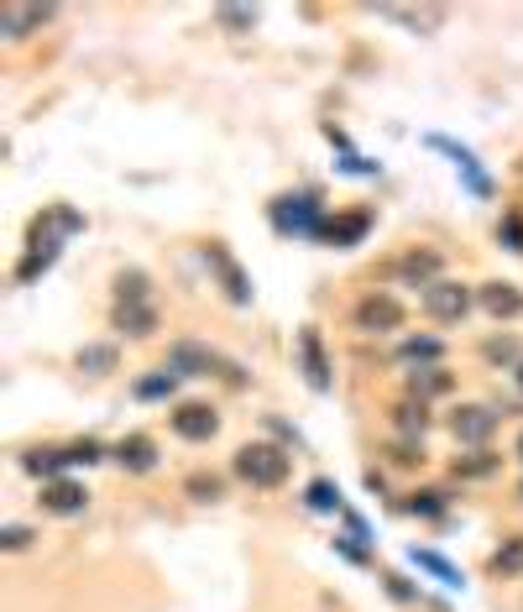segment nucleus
<instances>
[{
    "label": "nucleus",
    "instance_id": "4c0bfd02",
    "mask_svg": "<svg viewBox=\"0 0 523 612\" xmlns=\"http://www.w3.org/2000/svg\"><path fill=\"white\" fill-rule=\"evenodd\" d=\"M513 382H518V393H523V361H518V367H513Z\"/></svg>",
    "mask_w": 523,
    "mask_h": 612
},
{
    "label": "nucleus",
    "instance_id": "58836bf2",
    "mask_svg": "<svg viewBox=\"0 0 523 612\" xmlns=\"http://www.w3.org/2000/svg\"><path fill=\"white\" fill-rule=\"evenodd\" d=\"M513 456H518V461H523V429H518V445H513Z\"/></svg>",
    "mask_w": 523,
    "mask_h": 612
},
{
    "label": "nucleus",
    "instance_id": "473e14b6",
    "mask_svg": "<svg viewBox=\"0 0 523 612\" xmlns=\"http://www.w3.org/2000/svg\"><path fill=\"white\" fill-rule=\"evenodd\" d=\"M393 21H408V27H440L445 11H388Z\"/></svg>",
    "mask_w": 523,
    "mask_h": 612
},
{
    "label": "nucleus",
    "instance_id": "f8f14e48",
    "mask_svg": "<svg viewBox=\"0 0 523 612\" xmlns=\"http://www.w3.org/2000/svg\"><path fill=\"white\" fill-rule=\"evenodd\" d=\"M388 272H393V278H408V283L429 288V283H440V257H435V252H419V246H414V252L398 257Z\"/></svg>",
    "mask_w": 523,
    "mask_h": 612
},
{
    "label": "nucleus",
    "instance_id": "4468645a",
    "mask_svg": "<svg viewBox=\"0 0 523 612\" xmlns=\"http://www.w3.org/2000/svg\"><path fill=\"white\" fill-rule=\"evenodd\" d=\"M450 388H456V377H450L445 367H419V372H408V393H414L419 403H429V398H445Z\"/></svg>",
    "mask_w": 523,
    "mask_h": 612
},
{
    "label": "nucleus",
    "instance_id": "6e6552de",
    "mask_svg": "<svg viewBox=\"0 0 523 612\" xmlns=\"http://www.w3.org/2000/svg\"><path fill=\"white\" fill-rule=\"evenodd\" d=\"M220 429V419H215V408H204V403H184V408H173V435L178 440H210Z\"/></svg>",
    "mask_w": 523,
    "mask_h": 612
},
{
    "label": "nucleus",
    "instance_id": "e433bc0d",
    "mask_svg": "<svg viewBox=\"0 0 523 612\" xmlns=\"http://www.w3.org/2000/svg\"><path fill=\"white\" fill-rule=\"evenodd\" d=\"M393 461H398V466H414V461H424V456H419V445L408 440V445H393Z\"/></svg>",
    "mask_w": 523,
    "mask_h": 612
},
{
    "label": "nucleus",
    "instance_id": "9d476101",
    "mask_svg": "<svg viewBox=\"0 0 523 612\" xmlns=\"http://www.w3.org/2000/svg\"><path fill=\"white\" fill-rule=\"evenodd\" d=\"M476 304H482L492 320H518V314H523V293L513 283H482V288H476Z\"/></svg>",
    "mask_w": 523,
    "mask_h": 612
},
{
    "label": "nucleus",
    "instance_id": "1a4fd4ad",
    "mask_svg": "<svg viewBox=\"0 0 523 612\" xmlns=\"http://www.w3.org/2000/svg\"><path fill=\"white\" fill-rule=\"evenodd\" d=\"M204 262L220 272V283H225V293H231V304H252V278L236 267V257L225 252V246H210V252H204Z\"/></svg>",
    "mask_w": 523,
    "mask_h": 612
},
{
    "label": "nucleus",
    "instance_id": "ea45409f",
    "mask_svg": "<svg viewBox=\"0 0 523 612\" xmlns=\"http://www.w3.org/2000/svg\"><path fill=\"white\" fill-rule=\"evenodd\" d=\"M518 497H523V487H518Z\"/></svg>",
    "mask_w": 523,
    "mask_h": 612
},
{
    "label": "nucleus",
    "instance_id": "39448f33",
    "mask_svg": "<svg viewBox=\"0 0 523 612\" xmlns=\"http://www.w3.org/2000/svg\"><path fill=\"white\" fill-rule=\"evenodd\" d=\"M356 325L367 335H388L403 325V304L393 299V293H367V299L356 304Z\"/></svg>",
    "mask_w": 523,
    "mask_h": 612
},
{
    "label": "nucleus",
    "instance_id": "20e7f679",
    "mask_svg": "<svg viewBox=\"0 0 523 612\" xmlns=\"http://www.w3.org/2000/svg\"><path fill=\"white\" fill-rule=\"evenodd\" d=\"M497 408H487V403H466V408H456V419H450V429H456V440L461 445H471V450H487V440H492V429H497Z\"/></svg>",
    "mask_w": 523,
    "mask_h": 612
},
{
    "label": "nucleus",
    "instance_id": "cd10ccee",
    "mask_svg": "<svg viewBox=\"0 0 523 612\" xmlns=\"http://www.w3.org/2000/svg\"><path fill=\"white\" fill-rule=\"evenodd\" d=\"M414 565L419 571H429V576H440L445 586H461V571L450 560H440V555H429V550H414Z\"/></svg>",
    "mask_w": 523,
    "mask_h": 612
},
{
    "label": "nucleus",
    "instance_id": "aec40b11",
    "mask_svg": "<svg viewBox=\"0 0 523 612\" xmlns=\"http://www.w3.org/2000/svg\"><path fill=\"white\" fill-rule=\"evenodd\" d=\"M497 466H503V456H492V450H471V456H456V476H466V482H482V476H492Z\"/></svg>",
    "mask_w": 523,
    "mask_h": 612
},
{
    "label": "nucleus",
    "instance_id": "c756f323",
    "mask_svg": "<svg viewBox=\"0 0 523 612\" xmlns=\"http://www.w3.org/2000/svg\"><path fill=\"white\" fill-rule=\"evenodd\" d=\"M304 503H309L314 513H335V508H340V492H335L330 482H309V492H304Z\"/></svg>",
    "mask_w": 523,
    "mask_h": 612
},
{
    "label": "nucleus",
    "instance_id": "bb28decb",
    "mask_svg": "<svg viewBox=\"0 0 523 612\" xmlns=\"http://www.w3.org/2000/svg\"><path fill=\"white\" fill-rule=\"evenodd\" d=\"M21 466H27L32 476H53V471H63V466H74V461H68V450H32Z\"/></svg>",
    "mask_w": 523,
    "mask_h": 612
},
{
    "label": "nucleus",
    "instance_id": "7ed1b4c3",
    "mask_svg": "<svg viewBox=\"0 0 523 612\" xmlns=\"http://www.w3.org/2000/svg\"><path fill=\"white\" fill-rule=\"evenodd\" d=\"M424 314L429 320H466L471 314V288L466 283H450V278H440V283H429L424 288Z\"/></svg>",
    "mask_w": 523,
    "mask_h": 612
},
{
    "label": "nucleus",
    "instance_id": "72a5a7b5",
    "mask_svg": "<svg viewBox=\"0 0 523 612\" xmlns=\"http://www.w3.org/2000/svg\"><path fill=\"white\" fill-rule=\"evenodd\" d=\"M497 236L513 241V252H523V215H503V225H497Z\"/></svg>",
    "mask_w": 523,
    "mask_h": 612
},
{
    "label": "nucleus",
    "instance_id": "ddd939ff",
    "mask_svg": "<svg viewBox=\"0 0 523 612\" xmlns=\"http://www.w3.org/2000/svg\"><path fill=\"white\" fill-rule=\"evenodd\" d=\"M116 466L131 471V476H147V471L157 466V445H152L147 435H126V440L116 445Z\"/></svg>",
    "mask_w": 523,
    "mask_h": 612
},
{
    "label": "nucleus",
    "instance_id": "9b49d317",
    "mask_svg": "<svg viewBox=\"0 0 523 612\" xmlns=\"http://www.w3.org/2000/svg\"><path fill=\"white\" fill-rule=\"evenodd\" d=\"M84 503H89V492H84L79 482H63V476H58V482L42 487V508L58 513V518H74V513H84Z\"/></svg>",
    "mask_w": 523,
    "mask_h": 612
},
{
    "label": "nucleus",
    "instance_id": "b1692460",
    "mask_svg": "<svg viewBox=\"0 0 523 612\" xmlns=\"http://www.w3.org/2000/svg\"><path fill=\"white\" fill-rule=\"evenodd\" d=\"M367 225H372V215H346V220H335L325 236H330L335 246H356L361 236H367Z\"/></svg>",
    "mask_w": 523,
    "mask_h": 612
},
{
    "label": "nucleus",
    "instance_id": "a878e982",
    "mask_svg": "<svg viewBox=\"0 0 523 612\" xmlns=\"http://www.w3.org/2000/svg\"><path fill=\"white\" fill-rule=\"evenodd\" d=\"M116 304H147V272H121L116 278Z\"/></svg>",
    "mask_w": 523,
    "mask_h": 612
},
{
    "label": "nucleus",
    "instance_id": "2eb2a0df",
    "mask_svg": "<svg viewBox=\"0 0 523 612\" xmlns=\"http://www.w3.org/2000/svg\"><path fill=\"white\" fill-rule=\"evenodd\" d=\"M42 21H53V6H0V32L6 37H21Z\"/></svg>",
    "mask_w": 523,
    "mask_h": 612
},
{
    "label": "nucleus",
    "instance_id": "f03ea898",
    "mask_svg": "<svg viewBox=\"0 0 523 612\" xmlns=\"http://www.w3.org/2000/svg\"><path fill=\"white\" fill-rule=\"evenodd\" d=\"M272 225H278L283 236H320V199L314 194H288L272 204Z\"/></svg>",
    "mask_w": 523,
    "mask_h": 612
},
{
    "label": "nucleus",
    "instance_id": "0eeeda50",
    "mask_svg": "<svg viewBox=\"0 0 523 612\" xmlns=\"http://www.w3.org/2000/svg\"><path fill=\"white\" fill-rule=\"evenodd\" d=\"M299 361H304V382L314 393H330V361H325V340L314 325L299 330Z\"/></svg>",
    "mask_w": 523,
    "mask_h": 612
},
{
    "label": "nucleus",
    "instance_id": "4be33fe9",
    "mask_svg": "<svg viewBox=\"0 0 523 612\" xmlns=\"http://www.w3.org/2000/svg\"><path fill=\"white\" fill-rule=\"evenodd\" d=\"M79 372H89V377L116 372V346H84L79 351Z\"/></svg>",
    "mask_w": 523,
    "mask_h": 612
},
{
    "label": "nucleus",
    "instance_id": "412c9836",
    "mask_svg": "<svg viewBox=\"0 0 523 612\" xmlns=\"http://www.w3.org/2000/svg\"><path fill=\"white\" fill-rule=\"evenodd\" d=\"M435 147H445L450 157H456V163H461V173H466V184H471L476 194H487V173L476 168V157H471L466 147H456V142H445V136H435Z\"/></svg>",
    "mask_w": 523,
    "mask_h": 612
},
{
    "label": "nucleus",
    "instance_id": "423d86ee",
    "mask_svg": "<svg viewBox=\"0 0 523 612\" xmlns=\"http://www.w3.org/2000/svg\"><path fill=\"white\" fill-rule=\"evenodd\" d=\"M168 367L178 372V377H210V372H220L225 361L210 351V346H199V340H178V346L168 351ZM231 372V367H225Z\"/></svg>",
    "mask_w": 523,
    "mask_h": 612
},
{
    "label": "nucleus",
    "instance_id": "6ab92c4d",
    "mask_svg": "<svg viewBox=\"0 0 523 612\" xmlns=\"http://www.w3.org/2000/svg\"><path fill=\"white\" fill-rule=\"evenodd\" d=\"M393 424H398L403 435L419 445V440H424V429H429V408H424L419 398H408V403H398V408H393Z\"/></svg>",
    "mask_w": 523,
    "mask_h": 612
},
{
    "label": "nucleus",
    "instance_id": "393cba45",
    "mask_svg": "<svg viewBox=\"0 0 523 612\" xmlns=\"http://www.w3.org/2000/svg\"><path fill=\"white\" fill-rule=\"evenodd\" d=\"M173 393H178V372L173 367H163V372H152V377L136 382V398H173Z\"/></svg>",
    "mask_w": 523,
    "mask_h": 612
},
{
    "label": "nucleus",
    "instance_id": "c9c22d12",
    "mask_svg": "<svg viewBox=\"0 0 523 612\" xmlns=\"http://www.w3.org/2000/svg\"><path fill=\"white\" fill-rule=\"evenodd\" d=\"M0 544H6L11 555H16V550H27V544H32V529H21V524H11L6 534H0Z\"/></svg>",
    "mask_w": 523,
    "mask_h": 612
},
{
    "label": "nucleus",
    "instance_id": "a211bd4d",
    "mask_svg": "<svg viewBox=\"0 0 523 612\" xmlns=\"http://www.w3.org/2000/svg\"><path fill=\"white\" fill-rule=\"evenodd\" d=\"M116 330H126V335H152V330H157V309H152V304H116Z\"/></svg>",
    "mask_w": 523,
    "mask_h": 612
},
{
    "label": "nucleus",
    "instance_id": "dca6fc26",
    "mask_svg": "<svg viewBox=\"0 0 523 612\" xmlns=\"http://www.w3.org/2000/svg\"><path fill=\"white\" fill-rule=\"evenodd\" d=\"M440 356H445V346L435 335H408V340H398V361H408V367H440Z\"/></svg>",
    "mask_w": 523,
    "mask_h": 612
},
{
    "label": "nucleus",
    "instance_id": "f704fd0d",
    "mask_svg": "<svg viewBox=\"0 0 523 612\" xmlns=\"http://www.w3.org/2000/svg\"><path fill=\"white\" fill-rule=\"evenodd\" d=\"M220 21H225V27H252V21H257V11H246V6H220Z\"/></svg>",
    "mask_w": 523,
    "mask_h": 612
},
{
    "label": "nucleus",
    "instance_id": "7c9ffc66",
    "mask_svg": "<svg viewBox=\"0 0 523 612\" xmlns=\"http://www.w3.org/2000/svg\"><path fill=\"white\" fill-rule=\"evenodd\" d=\"M403 508H408V513H424V518H440L450 503H445V492H414Z\"/></svg>",
    "mask_w": 523,
    "mask_h": 612
},
{
    "label": "nucleus",
    "instance_id": "f257e3e1",
    "mask_svg": "<svg viewBox=\"0 0 523 612\" xmlns=\"http://www.w3.org/2000/svg\"><path fill=\"white\" fill-rule=\"evenodd\" d=\"M288 450L283 445H241L236 450V476L252 487H283L288 482Z\"/></svg>",
    "mask_w": 523,
    "mask_h": 612
},
{
    "label": "nucleus",
    "instance_id": "f3484780",
    "mask_svg": "<svg viewBox=\"0 0 523 612\" xmlns=\"http://www.w3.org/2000/svg\"><path fill=\"white\" fill-rule=\"evenodd\" d=\"M53 262H58V236H42V241L32 246V252L21 257V267H16V278H21V283H32L37 272H48Z\"/></svg>",
    "mask_w": 523,
    "mask_h": 612
},
{
    "label": "nucleus",
    "instance_id": "5701e85b",
    "mask_svg": "<svg viewBox=\"0 0 523 612\" xmlns=\"http://www.w3.org/2000/svg\"><path fill=\"white\" fill-rule=\"evenodd\" d=\"M482 356L492 361V367H518V361H523V351H518L513 335H492L487 346H482Z\"/></svg>",
    "mask_w": 523,
    "mask_h": 612
},
{
    "label": "nucleus",
    "instance_id": "c85d7f7f",
    "mask_svg": "<svg viewBox=\"0 0 523 612\" xmlns=\"http://www.w3.org/2000/svg\"><path fill=\"white\" fill-rule=\"evenodd\" d=\"M492 565H497L503 576H518V571H523V534H513V539L503 544V550L492 555Z\"/></svg>",
    "mask_w": 523,
    "mask_h": 612
},
{
    "label": "nucleus",
    "instance_id": "2f4dec72",
    "mask_svg": "<svg viewBox=\"0 0 523 612\" xmlns=\"http://www.w3.org/2000/svg\"><path fill=\"white\" fill-rule=\"evenodd\" d=\"M225 492V482H220V476H189V497H199V503H215V497Z\"/></svg>",
    "mask_w": 523,
    "mask_h": 612
}]
</instances>
